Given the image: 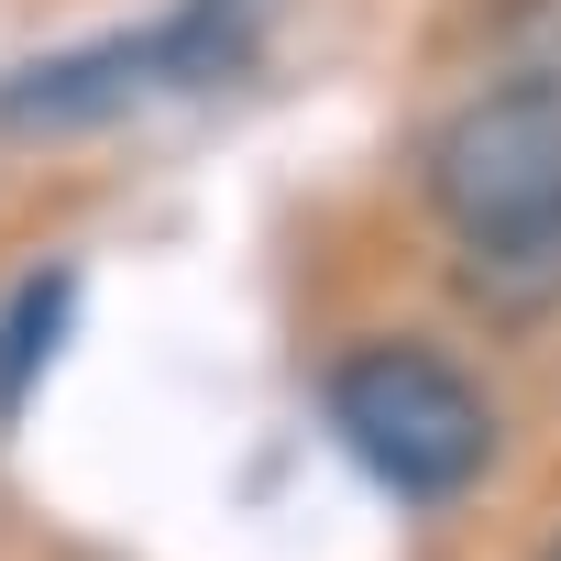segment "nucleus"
I'll return each instance as SVG.
<instances>
[{
    "mask_svg": "<svg viewBox=\"0 0 561 561\" xmlns=\"http://www.w3.org/2000/svg\"><path fill=\"white\" fill-rule=\"evenodd\" d=\"M331 430L408 506H451L495 462V397L451 353H430V342H364V353H342L331 364Z\"/></svg>",
    "mask_w": 561,
    "mask_h": 561,
    "instance_id": "f257e3e1",
    "label": "nucleus"
},
{
    "mask_svg": "<svg viewBox=\"0 0 561 561\" xmlns=\"http://www.w3.org/2000/svg\"><path fill=\"white\" fill-rule=\"evenodd\" d=\"M430 209L484 264H528L539 242H561V78H506L462 100L430 144Z\"/></svg>",
    "mask_w": 561,
    "mask_h": 561,
    "instance_id": "f03ea898",
    "label": "nucleus"
},
{
    "mask_svg": "<svg viewBox=\"0 0 561 561\" xmlns=\"http://www.w3.org/2000/svg\"><path fill=\"white\" fill-rule=\"evenodd\" d=\"M144 100H176L165 78V34H100V45H67V56H34L0 78V133L12 144H78V133H111L133 122Z\"/></svg>",
    "mask_w": 561,
    "mask_h": 561,
    "instance_id": "7ed1b4c3",
    "label": "nucleus"
},
{
    "mask_svg": "<svg viewBox=\"0 0 561 561\" xmlns=\"http://www.w3.org/2000/svg\"><path fill=\"white\" fill-rule=\"evenodd\" d=\"M67 331H78V275H67V264L23 275L12 309H0V419L34 408V386H45V364L67 353Z\"/></svg>",
    "mask_w": 561,
    "mask_h": 561,
    "instance_id": "20e7f679",
    "label": "nucleus"
},
{
    "mask_svg": "<svg viewBox=\"0 0 561 561\" xmlns=\"http://www.w3.org/2000/svg\"><path fill=\"white\" fill-rule=\"evenodd\" d=\"M550 561H561V550H550Z\"/></svg>",
    "mask_w": 561,
    "mask_h": 561,
    "instance_id": "39448f33",
    "label": "nucleus"
}]
</instances>
